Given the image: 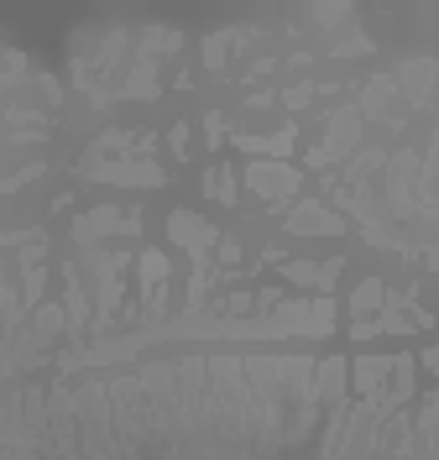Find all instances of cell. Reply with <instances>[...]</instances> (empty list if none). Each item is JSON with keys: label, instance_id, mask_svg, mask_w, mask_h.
Returning a JSON list of instances; mask_svg holds the SVG:
<instances>
[{"label": "cell", "instance_id": "6da1fadb", "mask_svg": "<svg viewBox=\"0 0 439 460\" xmlns=\"http://www.w3.org/2000/svg\"><path fill=\"white\" fill-rule=\"evenodd\" d=\"M387 372H392V361H387V356H366V361L356 367V387L372 398V393L382 387V376H387Z\"/></svg>", "mask_w": 439, "mask_h": 460}]
</instances>
